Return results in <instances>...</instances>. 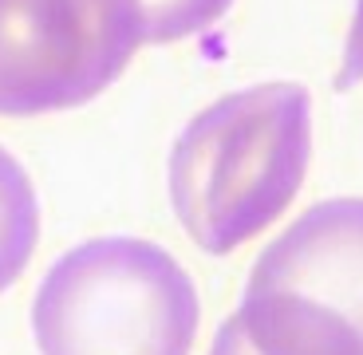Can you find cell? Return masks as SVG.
Here are the masks:
<instances>
[{
	"mask_svg": "<svg viewBox=\"0 0 363 355\" xmlns=\"http://www.w3.org/2000/svg\"><path fill=\"white\" fill-rule=\"evenodd\" d=\"M209 355H261V351L249 344L245 324H241V316L233 312V316L218 328V336H213V344H209Z\"/></svg>",
	"mask_w": 363,
	"mask_h": 355,
	"instance_id": "cell-8",
	"label": "cell"
},
{
	"mask_svg": "<svg viewBox=\"0 0 363 355\" xmlns=\"http://www.w3.org/2000/svg\"><path fill=\"white\" fill-rule=\"evenodd\" d=\"M146 44H178L218 24L233 0H135Z\"/></svg>",
	"mask_w": 363,
	"mask_h": 355,
	"instance_id": "cell-6",
	"label": "cell"
},
{
	"mask_svg": "<svg viewBox=\"0 0 363 355\" xmlns=\"http://www.w3.org/2000/svg\"><path fill=\"white\" fill-rule=\"evenodd\" d=\"M40 241V201L28 170L0 146V292L24 276Z\"/></svg>",
	"mask_w": 363,
	"mask_h": 355,
	"instance_id": "cell-5",
	"label": "cell"
},
{
	"mask_svg": "<svg viewBox=\"0 0 363 355\" xmlns=\"http://www.w3.org/2000/svg\"><path fill=\"white\" fill-rule=\"evenodd\" d=\"M363 83V0H355V16L347 28V44H344V67H340L336 87H355Z\"/></svg>",
	"mask_w": 363,
	"mask_h": 355,
	"instance_id": "cell-7",
	"label": "cell"
},
{
	"mask_svg": "<svg viewBox=\"0 0 363 355\" xmlns=\"http://www.w3.org/2000/svg\"><path fill=\"white\" fill-rule=\"evenodd\" d=\"M312 95L257 83L221 95L170 150V205L201 253L225 257L281 221L308 178Z\"/></svg>",
	"mask_w": 363,
	"mask_h": 355,
	"instance_id": "cell-1",
	"label": "cell"
},
{
	"mask_svg": "<svg viewBox=\"0 0 363 355\" xmlns=\"http://www.w3.org/2000/svg\"><path fill=\"white\" fill-rule=\"evenodd\" d=\"M201 300L170 249L95 237L44 273L32 300L40 355H190Z\"/></svg>",
	"mask_w": 363,
	"mask_h": 355,
	"instance_id": "cell-2",
	"label": "cell"
},
{
	"mask_svg": "<svg viewBox=\"0 0 363 355\" xmlns=\"http://www.w3.org/2000/svg\"><path fill=\"white\" fill-rule=\"evenodd\" d=\"M237 316L261 355H363V198L320 201L272 237Z\"/></svg>",
	"mask_w": 363,
	"mask_h": 355,
	"instance_id": "cell-3",
	"label": "cell"
},
{
	"mask_svg": "<svg viewBox=\"0 0 363 355\" xmlns=\"http://www.w3.org/2000/svg\"><path fill=\"white\" fill-rule=\"evenodd\" d=\"M143 44L135 0H0V115L83 107Z\"/></svg>",
	"mask_w": 363,
	"mask_h": 355,
	"instance_id": "cell-4",
	"label": "cell"
}]
</instances>
